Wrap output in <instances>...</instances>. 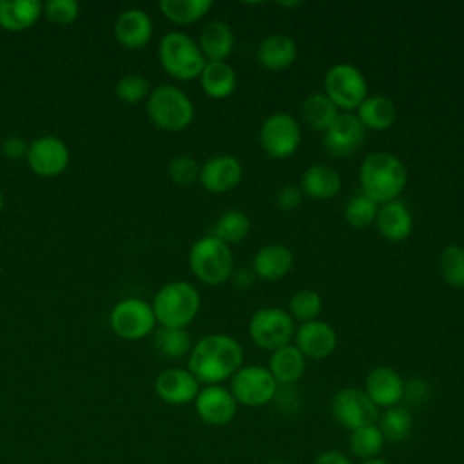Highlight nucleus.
Returning <instances> with one entry per match:
<instances>
[{
	"label": "nucleus",
	"instance_id": "nucleus-21",
	"mask_svg": "<svg viewBox=\"0 0 464 464\" xmlns=\"http://www.w3.org/2000/svg\"><path fill=\"white\" fill-rule=\"evenodd\" d=\"M373 225L381 237L392 243H401L408 239L413 232V216L404 201L393 199L379 205Z\"/></svg>",
	"mask_w": 464,
	"mask_h": 464
},
{
	"label": "nucleus",
	"instance_id": "nucleus-49",
	"mask_svg": "<svg viewBox=\"0 0 464 464\" xmlns=\"http://www.w3.org/2000/svg\"><path fill=\"white\" fill-rule=\"evenodd\" d=\"M2 207H4V194H2V188H0V212H2Z\"/></svg>",
	"mask_w": 464,
	"mask_h": 464
},
{
	"label": "nucleus",
	"instance_id": "nucleus-34",
	"mask_svg": "<svg viewBox=\"0 0 464 464\" xmlns=\"http://www.w3.org/2000/svg\"><path fill=\"white\" fill-rule=\"evenodd\" d=\"M154 348L167 359H179L190 353L192 339L187 328H167L160 326L152 337Z\"/></svg>",
	"mask_w": 464,
	"mask_h": 464
},
{
	"label": "nucleus",
	"instance_id": "nucleus-35",
	"mask_svg": "<svg viewBox=\"0 0 464 464\" xmlns=\"http://www.w3.org/2000/svg\"><path fill=\"white\" fill-rule=\"evenodd\" d=\"M348 446H350V453L353 457H357L361 460H368V459H375L381 455V451L384 448V437L377 424H368V426L350 431Z\"/></svg>",
	"mask_w": 464,
	"mask_h": 464
},
{
	"label": "nucleus",
	"instance_id": "nucleus-25",
	"mask_svg": "<svg viewBox=\"0 0 464 464\" xmlns=\"http://www.w3.org/2000/svg\"><path fill=\"white\" fill-rule=\"evenodd\" d=\"M196 42L207 62H227L236 47V34L227 22L210 20L201 27Z\"/></svg>",
	"mask_w": 464,
	"mask_h": 464
},
{
	"label": "nucleus",
	"instance_id": "nucleus-11",
	"mask_svg": "<svg viewBox=\"0 0 464 464\" xmlns=\"http://www.w3.org/2000/svg\"><path fill=\"white\" fill-rule=\"evenodd\" d=\"M109 324L118 337L125 341H140L154 332L156 317L150 303L140 297H127L112 306Z\"/></svg>",
	"mask_w": 464,
	"mask_h": 464
},
{
	"label": "nucleus",
	"instance_id": "nucleus-17",
	"mask_svg": "<svg viewBox=\"0 0 464 464\" xmlns=\"http://www.w3.org/2000/svg\"><path fill=\"white\" fill-rule=\"evenodd\" d=\"M337 332L332 324L321 319L299 323L294 334L295 348L306 357L314 361H321L330 357L337 348Z\"/></svg>",
	"mask_w": 464,
	"mask_h": 464
},
{
	"label": "nucleus",
	"instance_id": "nucleus-40",
	"mask_svg": "<svg viewBox=\"0 0 464 464\" xmlns=\"http://www.w3.org/2000/svg\"><path fill=\"white\" fill-rule=\"evenodd\" d=\"M199 167L190 154H178L169 161L167 172L176 185L188 187L199 179Z\"/></svg>",
	"mask_w": 464,
	"mask_h": 464
},
{
	"label": "nucleus",
	"instance_id": "nucleus-47",
	"mask_svg": "<svg viewBox=\"0 0 464 464\" xmlns=\"http://www.w3.org/2000/svg\"><path fill=\"white\" fill-rule=\"evenodd\" d=\"M314 464H353L348 455L339 450H324L315 459Z\"/></svg>",
	"mask_w": 464,
	"mask_h": 464
},
{
	"label": "nucleus",
	"instance_id": "nucleus-18",
	"mask_svg": "<svg viewBox=\"0 0 464 464\" xmlns=\"http://www.w3.org/2000/svg\"><path fill=\"white\" fill-rule=\"evenodd\" d=\"M362 390L377 408L386 410L402 404L404 379L392 366L381 364L366 373Z\"/></svg>",
	"mask_w": 464,
	"mask_h": 464
},
{
	"label": "nucleus",
	"instance_id": "nucleus-20",
	"mask_svg": "<svg viewBox=\"0 0 464 464\" xmlns=\"http://www.w3.org/2000/svg\"><path fill=\"white\" fill-rule=\"evenodd\" d=\"M154 33L152 18L140 7H129L121 11L114 22V36L125 49L145 47Z\"/></svg>",
	"mask_w": 464,
	"mask_h": 464
},
{
	"label": "nucleus",
	"instance_id": "nucleus-14",
	"mask_svg": "<svg viewBox=\"0 0 464 464\" xmlns=\"http://www.w3.org/2000/svg\"><path fill=\"white\" fill-rule=\"evenodd\" d=\"M366 140V129L353 112H341L323 132V147L334 158H348L357 152Z\"/></svg>",
	"mask_w": 464,
	"mask_h": 464
},
{
	"label": "nucleus",
	"instance_id": "nucleus-13",
	"mask_svg": "<svg viewBox=\"0 0 464 464\" xmlns=\"http://www.w3.org/2000/svg\"><path fill=\"white\" fill-rule=\"evenodd\" d=\"M71 152L65 141L58 136L45 134L29 143L25 161L40 178H54L69 167Z\"/></svg>",
	"mask_w": 464,
	"mask_h": 464
},
{
	"label": "nucleus",
	"instance_id": "nucleus-12",
	"mask_svg": "<svg viewBox=\"0 0 464 464\" xmlns=\"http://www.w3.org/2000/svg\"><path fill=\"white\" fill-rule=\"evenodd\" d=\"M330 410L335 422L348 431L375 424L379 419V408L370 401L364 390L353 386L337 390L332 397Z\"/></svg>",
	"mask_w": 464,
	"mask_h": 464
},
{
	"label": "nucleus",
	"instance_id": "nucleus-4",
	"mask_svg": "<svg viewBox=\"0 0 464 464\" xmlns=\"http://www.w3.org/2000/svg\"><path fill=\"white\" fill-rule=\"evenodd\" d=\"M188 268L192 276L208 286L223 285L234 272L232 248L212 234L198 237L188 250Z\"/></svg>",
	"mask_w": 464,
	"mask_h": 464
},
{
	"label": "nucleus",
	"instance_id": "nucleus-36",
	"mask_svg": "<svg viewBox=\"0 0 464 464\" xmlns=\"http://www.w3.org/2000/svg\"><path fill=\"white\" fill-rule=\"evenodd\" d=\"M439 274L451 288L464 290V246L446 245L439 254Z\"/></svg>",
	"mask_w": 464,
	"mask_h": 464
},
{
	"label": "nucleus",
	"instance_id": "nucleus-37",
	"mask_svg": "<svg viewBox=\"0 0 464 464\" xmlns=\"http://www.w3.org/2000/svg\"><path fill=\"white\" fill-rule=\"evenodd\" d=\"M379 205L370 199L366 194L359 192L352 196L344 205V221L357 230H364L375 223Z\"/></svg>",
	"mask_w": 464,
	"mask_h": 464
},
{
	"label": "nucleus",
	"instance_id": "nucleus-1",
	"mask_svg": "<svg viewBox=\"0 0 464 464\" xmlns=\"http://www.w3.org/2000/svg\"><path fill=\"white\" fill-rule=\"evenodd\" d=\"M245 352L232 335L216 332L203 335L188 353V372L199 384H221L243 366Z\"/></svg>",
	"mask_w": 464,
	"mask_h": 464
},
{
	"label": "nucleus",
	"instance_id": "nucleus-28",
	"mask_svg": "<svg viewBox=\"0 0 464 464\" xmlns=\"http://www.w3.org/2000/svg\"><path fill=\"white\" fill-rule=\"evenodd\" d=\"M198 80L203 92L212 100H225L237 87V72L228 62H207Z\"/></svg>",
	"mask_w": 464,
	"mask_h": 464
},
{
	"label": "nucleus",
	"instance_id": "nucleus-5",
	"mask_svg": "<svg viewBox=\"0 0 464 464\" xmlns=\"http://www.w3.org/2000/svg\"><path fill=\"white\" fill-rule=\"evenodd\" d=\"M158 58L163 71L179 82L199 78L207 63L198 42L181 31H169L161 36Z\"/></svg>",
	"mask_w": 464,
	"mask_h": 464
},
{
	"label": "nucleus",
	"instance_id": "nucleus-32",
	"mask_svg": "<svg viewBox=\"0 0 464 464\" xmlns=\"http://www.w3.org/2000/svg\"><path fill=\"white\" fill-rule=\"evenodd\" d=\"M250 228H252L250 218L243 210L230 208L216 219V223L208 234H212L214 237L221 239L223 243H227L230 246L236 243H241L250 234Z\"/></svg>",
	"mask_w": 464,
	"mask_h": 464
},
{
	"label": "nucleus",
	"instance_id": "nucleus-6",
	"mask_svg": "<svg viewBox=\"0 0 464 464\" xmlns=\"http://www.w3.org/2000/svg\"><path fill=\"white\" fill-rule=\"evenodd\" d=\"M194 112L190 96L172 83L154 87L147 98V114L160 130L179 132L187 129L194 120Z\"/></svg>",
	"mask_w": 464,
	"mask_h": 464
},
{
	"label": "nucleus",
	"instance_id": "nucleus-46",
	"mask_svg": "<svg viewBox=\"0 0 464 464\" xmlns=\"http://www.w3.org/2000/svg\"><path fill=\"white\" fill-rule=\"evenodd\" d=\"M228 281L232 283V286L236 290L246 292V290L252 288V285L257 281V277H256L252 266H239V268H234V272H232Z\"/></svg>",
	"mask_w": 464,
	"mask_h": 464
},
{
	"label": "nucleus",
	"instance_id": "nucleus-43",
	"mask_svg": "<svg viewBox=\"0 0 464 464\" xmlns=\"http://www.w3.org/2000/svg\"><path fill=\"white\" fill-rule=\"evenodd\" d=\"M303 190L299 188V185L295 183H288V185H283L277 194H276V207L279 210H285V212H290V210H295L301 203H303Z\"/></svg>",
	"mask_w": 464,
	"mask_h": 464
},
{
	"label": "nucleus",
	"instance_id": "nucleus-42",
	"mask_svg": "<svg viewBox=\"0 0 464 464\" xmlns=\"http://www.w3.org/2000/svg\"><path fill=\"white\" fill-rule=\"evenodd\" d=\"M430 397V386L424 379L413 377L410 381H404V393H402V402L406 408L410 406H420L428 401Z\"/></svg>",
	"mask_w": 464,
	"mask_h": 464
},
{
	"label": "nucleus",
	"instance_id": "nucleus-16",
	"mask_svg": "<svg viewBox=\"0 0 464 464\" xmlns=\"http://www.w3.org/2000/svg\"><path fill=\"white\" fill-rule=\"evenodd\" d=\"M243 179V165L234 154L210 156L199 167V183L207 192L227 194Z\"/></svg>",
	"mask_w": 464,
	"mask_h": 464
},
{
	"label": "nucleus",
	"instance_id": "nucleus-7",
	"mask_svg": "<svg viewBox=\"0 0 464 464\" xmlns=\"http://www.w3.org/2000/svg\"><path fill=\"white\" fill-rule=\"evenodd\" d=\"M323 89L341 112H355L368 98V82L362 71L348 62L334 63L324 72Z\"/></svg>",
	"mask_w": 464,
	"mask_h": 464
},
{
	"label": "nucleus",
	"instance_id": "nucleus-9",
	"mask_svg": "<svg viewBox=\"0 0 464 464\" xmlns=\"http://www.w3.org/2000/svg\"><path fill=\"white\" fill-rule=\"evenodd\" d=\"M301 125L290 112H272L259 127V147L272 160H286L301 145Z\"/></svg>",
	"mask_w": 464,
	"mask_h": 464
},
{
	"label": "nucleus",
	"instance_id": "nucleus-27",
	"mask_svg": "<svg viewBox=\"0 0 464 464\" xmlns=\"http://www.w3.org/2000/svg\"><path fill=\"white\" fill-rule=\"evenodd\" d=\"M357 120L362 123V127L373 132L388 130L397 121V105L393 100L382 94H368V98L357 107L353 112Z\"/></svg>",
	"mask_w": 464,
	"mask_h": 464
},
{
	"label": "nucleus",
	"instance_id": "nucleus-26",
	"mask_svg": "<svg viewBox=\"0 0 464 464\" xmlns=\"http://www.w3.org/2000/svg\"><path fill=\"white\" fill-rule=\"evenodd\" d=\"M266 368L276 379L277 386H292L303 377L306 370V357L295 348L294 343H290L270 352Z\"/></svg>",
	"mask_w": 464,
	"mask_h": 464
},
{
	"label": "nucleus",
	"instance_id": "nucleus-19",
	"mask_svg": "<svg viewBox=\"0 0 464 464\" xmlns=\"http://www.w3.org/2000/svg\"><path fill=\"white\" fill-rule=\"evenodd\" d=\"M154 392L163 402L183 406L194 402L199 392V382L188 368H167L156 375Z\"/></svg>",
	"mask_w": 464,
	"mask_h": 464
},
{
	"label": "nucleus",
	"instance_id": "nucleus-3",
	"mask_svg": "<svg viewBox=\"0 0 464 464\" xmlns=\"http://www.w3.org/2000/svg\"><path fill=\"white\" fill-rule=\"evenodd\" d=\"M156 323L167 328H187L199 314L201 295L188 281H170L152 297Z\"/></svg>",
	"mask_w": 464,
	"mask_h": 464
},
{
	"label": "nucleus",
	"instance_id": "nucleus-22",
	"mask_svg": "<svg viewBox=\"0 0 464 464\" xmlns=\"http://www.w3.org/2000/svg\"><path fill=\"white\" fill-rule=\"evenodd\" d=\"M250 266L261 281H281L294 268V252L283 243L263 245L254 254Z\"/></svg>",
	"mask_w": 464,
	"mask_h": 464
},
{
	"label": "nucleus",
	"instance_id": "nucleus-31",
	"mask_svg": "<svg viewBox=\"0 0 464 464\" xmlns=\"http://www.w3.org/2000/svg\"><path fill=\"white\" fill-rule=\"evenodd\" d=\"M158 7L172 24L190 25L212 9V0H160Z\"/></svg>",
	"mask_w": 464,
	"mask_h": 464
},
{
	"label": "nucleus",
	"instance_id": "nucleus-39",
	"mask_svg": "<svg viewBox=\"0 0 464 464\" xmlns=\"http://www.w3.org/2000/svg\"><path fill=\"white\" fill-rule=\"evenodd\" d=\"M150 91L152 89H150L149 80L140 72H127L114 85L116 96L123 103H130V105H136V103L147 100Z\"/></svg>",
	"mask_w": 464,
	"mask_h": 464
},
{
	"label": "nucleus",
	"instance_id": "nucleus-10",
	"mask_svg": "<svg viewBox=\"0 0 464 464\" xmlns=\"http://www.w3.org/2000/svg\"><path fill=\"white\" fill-rule=\"evenodd\" d=\"M230 393L234 395L237 406L261 408L274 401L277 392V382L261 364H243L230 379Z\"/></svg>",
	"mask_w": 464,
	"mask_h": 464
},
{
	"label": "nucleus",
	"instance_id": "nucleus-38",
	"mask_svg": "<svg viewBox=\"0 0 464 464\" xmlns=\"http://www.w3.org/2000/svg\"><path fill=\"white\" fill-rule=\"evenodd\" d=\"M323 310V299L321 295L312 288H301L292 294L288 299V314L297 323H306L319 319Z\"/></svg>",
	"mask_w": 464,
	"mask_h": 464
},
{
	"label": "nucleus",
	"instance_id": "nucleus-2",
	"mask_svg": "<svg viewBox=\"0 0 464 464\" xmlns=\"http://www.w3.org/2000/svg\"><path fill=\"white\" fill-rule=\"evenodd\" d=\"M361 192L377 205L399 199L408 185V169L404 161L386 150H375L364 156L359 165Z\"/></svg>",
	"mask_w": 464,
	"mask_h": 464
},
{
	"label": "nucleus",
	"instance_id": "nucleus-44",
	"mask_svg": "<svg viewBox=\"0 0 464 464\" xmlns=\"http://www.w3.org/2000/svg\"><path fill=\"white\" fill-rule=\"evenodd\" d=\"M279 410L283 411H292V410H297L301 406V397L297 393V390L292 386H277V392L274 395V401Z\"/></svg>",
	"mask_w": 464,
	"mask_h": 464
},
{
	"label": "nucleus",
	"instance_id": "nucleus-24",
	"mask_svg": "<svg viewBox=\"0 0 464 464\" xmlns=\"http://www.w3.org/2000/svg\"><path fill=\"white\" fill-rule=\"evenodd\" d=\"M343 179L335 167L326 163H314L304 169L301 174L299 188L303 190L304 198L312 199H332L341 192Z\"/></svg>",
	"mask_w": 464,
	"mask_h": 464
},
{
	"label": "nucleus",
	"instance_id": "nucleus-23",
	"mask_svg": "<svg viewBox=\"0 0 464 464\" xmlns=\"http://www.w3.org/2000/svg\"><path fill=\"white\" fill-rule=\"evenodd\" d=\"M256 60L265 71H285L297 60V44L285 33H272L259 42Z\"/></svg>",
	"mask_w": 464,
	"mask_h": 464
},
{
	"label": "nucleus",
	"instance_id": "nucleus-50",
	"mask_svg": "<svg viewBox=\"0 0 464 464\" xmlns=\"http://www.w3.org/2000/svg\"><path fill=\"white\" fill-rule=\"evenodd\" d=\"M268 464H286V462H281V460H276V462H268Z\"/></svg>",
	"mask_w": 464,
	"mask_h": 464
},
{
	"label": "nucleus",
	"instance_id": "nucleus-33",
	"mask_svg": "<svg viewBox=\"0 0 464 464\" xmlns=\"http://www.w3.org/2000/svg\"><path fill=\"white\" fill-rule=\"evenodd\" d=\"M379 430L384 437V440L390 442H402L410 437L411 428H413V415L411 410L406 408L404 404H397L392 408H386L379 415Z\"/></svg>",
	"mask_w": 464,
	"mask_h": 464
},
{
	"label": "nucleus",
	"instance_id": "nucleus-15",
	"mask_svg": "<svg viewBox=\"0 0 464 464\" xmlns=\"http://www.w3.org/2000/svg\"><path fill=\"white\" fill-rule=\"evenodd\" d=\"M194 410L205 424L225 426L236 417L237 402L223 384H208L199 388L194 399Z\"/></svg>",
	"mask_w": 464,
	"mask_h": 464
},
{
	"label": "nucleus",
	"instance_id": "nucleus-45",
	"mask_svg": "<svg viewBox=\"0 0 464 464\" xmlns=\"http://www.w3.org/2000/svg\"><path fill=\"white\" fill-rule=\"evenodd\" d=\"M27 149H29V143L22 136H16V134H11L2 141V154L13 161L25 158Z\"/></svg>",
	"mask_w": 464,
	"mask_h": 464
},
{
	"label": "nucleus",
	"instance_id": "nucleus-30",
	"mask_svg": "<svg viewBox=\"0 0 464 464\" xmlns=\"http://www.w3.org/2000/svg\"><path fill=\"white\" fill-rule=\"evenodd\" d=\"M299 114L306 127L323 134L337 120L341 111L324 92H312L301 102Z\"/></svg>",
	"mask_w": 464,
	"mask_h": 464
},
{
	"label": "nucleus",
	"instance_id": "nucleus-8",
	"mask_svg": "<svg viewBox=\"0 0 464 464\" xmlns=\"http://www.w3.org/2000/svg\"><path fill=\"white\" fill-rule=\"evenodd\" d=\"M295 321L279 306H263L256 310L248 321L250 341L266 352H274L294 341Z\"/></svg>",
	"mask_w": 464,
	"mask_h": 464
},
{
	"label": "nucleus",
	"instance_id": "nucleus-48",
	"mask_svg": "<svg viewBox=\"0 0 464 464\" xmlns=\"http://www.w3.org/2000/svg\"><path fill=\"white\" fill-rule=\"evenodd\" d=\"M361 464H388L384 459L381 457H375V459H368V460H362Z\"/></svg>",
	"mask_w": 464,
	"mask_h": 464
},
{
	"label": "nucleus",
	"instance_id": "nucleus-29",
	"mask_svg": "<svg viewBox=\"0 0 464 464\" xmlns=\"http://www.w3.org/2000/svg\"><path fill=\"white\" fill-rule=\"evenodd\" d=\"M44 4L38 0H0V27L22 33L33 27L42 16Z\"/></svg>",
	"mask_w": 464,
	"mask_h": 464
},
{
	"label": "nucleus",
	"instance_id": "nucleus-51",
	"mask_svg": "<svg viewBox=\"0 0 464 464\" xmlns=\"http://www.w3.org/2000/svg\"><path fill=\"white\" fill-rule=\"evenodd\" d=\"M462 304H464V301H462Z\"/></svg>",
	"mask_w": 464,
	"mask_h": 464
},
{
	"label": "nucleus",
	"instance_id": "nucleus-41",
	"mask_svg": "<svg viewBox=\"0 0 464 464\" xmlns=\"http://www.w3.org/2000/svg\"><path fill=\"white\" fill-rule=\"evenodd\" d=\"M42 14L56 25L72 24L80 14V4L76 0H47Z\"/></svg>",
	"mask_w": 464,
	"mask_h": 464
}]
</instances>
